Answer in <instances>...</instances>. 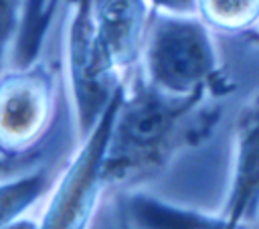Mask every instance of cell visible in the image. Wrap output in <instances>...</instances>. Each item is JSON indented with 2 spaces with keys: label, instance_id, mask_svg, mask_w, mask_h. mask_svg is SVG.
Here are the masks:
<instances>
[{
  "label": "cell",
  "instance_id": "6da1fadb",
  "mask_svg": "<svg viewBox=\"0 0 259 229\" xmlns=\"http://www.w3.org/2000/svg\"><path fill=\"white\" fill-rule=\"evenodd\" d=\"M210 97L214 95L174 97L146 83L140 73L132 75L109 136L107 186L148 180L182 148L202 140L219 113L217 107H208Z\"/></svg>",
  "mask_w": 259,
  "mask_h": 229
},
{
  "label": "cell",
  "instance_id": "7a4b0ae2",
  "mask_svg": "<svg viewBox=\"0 0 259 229\" xmlns=\"http://www.w3.org/2000/svg\"><path fill=\"white\" fill-rule=\"evenodd\" d=\"M140 77L162 93H227L212 30L196 14L154 10L140 57Z\"/></svg>",
  "mask_w": 259,
  "mask_h": 229
},
{
  "label": "cell",
  "instance_id": "3957f363",
  "mask_svg": "<svg viewBox=\"0 0 259 229\" xmlns=\"http://www.w3.org/2000/svg\"><path fill=\"white\" fill-rule=\"evenodd\" d=\"M125 87L127 81L115 93L113 101L103 111L95 128L81 138L77 152L71 156L53 190L49 193V205L38 219V229H89L97 201L107 186L105 156Z\"/></svg>",
  "mask_w": 259,
  "mask_h": 229
},
{
  "label": "cell",
  "instance_id": "277c9868",
  "mask_svg": "<svg viewBox=\"0 0 259 229\" xmlns=\"http://www.w3.org/2000/svg\"><path fill=\"white\" fill-rule=\"evenodd\" d=\"M67 6L65 69L77 132L83 138L95 128L127 79L115 71L95 39L89 0H69Z\"/></svg>",
  "mask_w": 259,
  "mask_h": 229
},
{
  "label": "cell",
  "instance_id": "5b68a950",
  "mask_svg": "<svg viewBox=\"0 0 259 229\" xmlns=\"http://www.w3.org/2000/svg\"><path fill=\"white\" fill-rule=\"evenodd\" d=\"M57 101L55 73L40 61L6 69L0 83L2 162L26 156L49 132Z\"/></svg>",
  "mask_w": 259,
  "mask_h": 229
},
{
  "label": "cell",
  "instance_id": "8992f818",
  "mask_svg": "<svg viewBox=\"0 0 259 229\" xmlns=\"http://www.w3.org/2000/svg\"><path fill=\"white\" fill-rule=\"evenodd\" d=\"M95 39L119 75L130 79L140 67L154 14L150 0H89Z\"/></svg>",
  "mask_w": 259,
  "mask_h": 229
},
{
  "label": "cell",
  "instance_id": "52a82bcc",
  "mask_svg": "<svg viewBox=\"0 0 259 229\" xmlns=\"http://www.w3.org/2000/svg\"><path fill=\"white\" fill-rule=\"evenodd\" d=\"M221 215L233 225H253L259 215V93L235 122L233 170Z\"/></svg>",
  "mask_w": 259,
  "mask_h": 229
},
{
  "label": "cell",
  "instance_id": "ba28073f",
  "mask_svg": "<svg viewBox=\"0 0 259 229\" xmlns=\"http://www.w3.org/2000/svg\"><path fill=\"white\" fill-rule=\"evenodd\" d=\"M125 211L136 229H255L253 225H233L221 213L206 215L166 203L146 193L130 195Z\"/></svg>",
  "mask_w": 259,
  "mask_h": 229
},
{
  "label": "cell",
  "instance_id": "9c48e42d",
  "mask_svg": "<svg viewBox=\"0 0 259 229\" xmlns=\"http://www.w3.org/2000/svg\"><path fill=\"white\" fill-rule=\"evenodd\" d=\"M59 174L55 176L51 168H34L30 172L18 174L14 178L4 176L0 188L2 201V225L22 217L45 193H51Z\"/></svg>",
  "mask_w": 259,
  "mask_h": 229
},
{
  "label": "cell",
  "instance_id": "30bf717a",
  "mask_svg": "<svg viewBox=\"0 0 259 229\" xmlns=\"http://www.w3.org/2000/svg\"><path fill=\"white\" fill-rule=\"evenodd\" d=\"M61 0H24L22 20L14 45L10 49L14 67L30 65L38 61V53L47 34V28L59 8Z\"/></svg>",
  "mask_w": 259,
  "mask_h": 229
},
{
  "label": "cell",
  "instance_id": "8fae6325",
  "mask_svg": "<svg viewBox=\"0 0 259 229\" xmlns=\"http://www.w3.org/2000/svg\"><path fill=\"white\" fill-rule=\"evenodd\" d=\"M194 14L212 32L239 34L259 26V0H196Z\"/></svg>",
  "mask_w": 259,
  "mask_h": 229
},
{
  "label": "cell",
  "instance_id": "7c38bea8",
  "mask_svg": "<svg viewBox=\"0 0 259 229\" xmlns=\"http://www.w3.org/2000/svg\"><path fill=\"white\" fill-rule=\"evenodd\" d=\"M22 10H24V0H2V45H4V55L10 53L14 39L20 28L22 20Z\"/></svg>",
  "mask_w": 259,
  "mask_h": 229
},
{
  "label": "cell",
  "instance_id": "4fadbf2b",
  "mask_svg": "<svg viewBox=\"0 0 259 229\" xmlns=\"http://www.w3.org/2000/svg\"><path fill=\"white\" fill-rule=\"evenodd\" d=\"M154 10L176 12V14H194L196 0H150Z\"/></svg>",
  "mask_w": 259,
  "mask_h": 229
},
{
  "label": "cell",
  "instance_id": "5bb4252c",
  "mask_svg": "<svg viewBox=\"0 0 259 229\" xmlns=\"http://www.w3.org/2000/svg\"><path fill=\"white\" fill-rule=\"evenodd\" d=\"M2 229H38V221H30V219L18 217V219L2 225Z\"/></svg>",
  "mask_w": 259,
  "mask_h": 229
},
{
  "label": "cell",
  "instance_id": "9a60e30c",
  "mask_svg": "<svg viewBox=\"0 0 259 229\" xmlns=\"http://www.w3.org/2000/svg\"><path fill=\"white\" fill-rule=\"evenodd\" d=\"M257 28H259V26H257Z\"/></svg>",
  "mask_w": 259,
  "mask_h": 229
}]
</instances>
